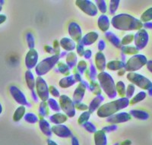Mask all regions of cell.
Listing matches in <instances>:
<instances>
[{
	"label": "cell",
	"mask_w": 152,
	"mask_h": 145,
	"mask_svg": "<svg viewBox=\"0 0 152 145\" xmlns=\"http://www.w3.org/2000/svg\"><path fill=\"white\" fill-rule=\"evenodd\" d=\"M95 65L99 71H104L107 67L105 55L101 52H98L95 55Z\"/></svg>",
	"instance_id": "ac0fdd59"
},
{
	"label": "cell",
	"mask_w": 152,
	"mask_h": 145,
	"mask_svg": "<svg viewBox=\"0 0 152 145\" xmlns=\"http://www.w3.org/2000/svg\"><path fill=\"white\" fill-rule=\"evenodd\" d=\"M97 25L103 32H107L110 28V20L108 17L105 15H100L97 20Z\"/></svg>",
	"instance_id": "44dd1931"
},
{
	"label": "cell",
	"mask_w": 152,
	"mask_h": 145,
	"mask_svg": "<svg viewBox=\"0 0 152 145\" xmlns=\"http://www.w3.org/2000/svg\"><path fill=\"white\" fill-rule=\"evenodd\" d=\"M134 37H135V35L131 34H127L121 40V44L123 46H127L129 45V43H131L134 40Z\"/></svg>",
	"instance_id": "7bdbcfd3"
},
{
	"label": "cell",
	"mask_w": 152,
	"mask_h": 145,
	"mask_svg": "<svg viewBox=\"0 0 152 145\" xmlns=\"http://www.w3.org/2000/svg\"><path fill=\"white\" fill-rule=\"evenodd\" d=\"M36 89L38 97L43 101L45 102L46 100H49V88L47 86V84L44 79L41 77L38 76L36 80Z\"/></svg>",
	"instance_id": "9c48e42d"
},
{
	"label": "cell",
	"mask_w": 152,
	"mask_h": 145,
	"mask_svg": "<svg viewBox=\"0 0 152 145\" xmlns=\"http://www.w3.org/2000/svg\"><path fill=\"white\" fill-rule=\"evenodd\" d=\"M125 62L121 60L111 61L107 64V68L111 71H116V70H120L125 68Z\"/></svg>",
	"instance_id": "4316f807"
},
{
	"label": "cell",
	"mask_w": 152,
	"mask_h": 145,
	"mask_svg": "<svg viewBox=\"0 0 152 145\" xmlns=\"http://www.w3.org/2000/svg\"><path fill=\"white\" fill-rule=\"evenodd\" d=\"M48 106H50V109H52L53 111H55V112H59V109H60L59 104L54 99H49Z\"/></svg>",
	"instance_id": "ee69618b"
},
{
	"label": "cell",
	"mask_w": 152,
	"mask_h": 145,
	"mask_svg": "<svg viewBox=\"0 0 152 145\" xmlns=\"http://www.w3.org/2000/svg\"><path fill=\"white\" fill-rule=\"evenodd\" d=\"M95 3H96V5L97 6L99 10L100 11V12H102L103 14L106 13L107 12V2L106 1H104V0H101V1H95Z\"/></svg>",
	"instance_id": "b9f144b4"
},
{
	"label": "cell",
	"mask_w": 152,
	"mask_h": 145,
	"mask_svg": "<svg viewBox=\"0 0 152 145\" xmlns=\"http://www.w3.org/2000/svg\"><path fill=\"white\" fill-rule=\"evenodd\" d=\"M120 1H110V13L111 15L115 14V12L119 7Z\"/></svg>",
	"instance_id": "c3c4849f"
},
{
	"label": "cell",
	"mask_w": 152,
	"mask_h": 145,
	"mask_svg": "<svg viewBox=\"0 0 152 145\" xmlns=\"http://www.w3.org/2000/svg\"><path fill=\"white\" fill-rule=\"evenodd\" d=\"M100 87L109 98H115L117 95L116 90V85L111 75L105 71H102L97 75Z\"/></svg>",
	"instance_id": "3957f363"
},
{
	"label": "cell",
	"mask_w": 152,
	"mask_h": 145,
	"mask_svg": "<svg viewBox=\"0 0 152 145\" xmlns=\"http://www.w3.org/2000/svg\"><path fill=\"white\" fill-rule=\"evenodd\" d=\"M44 49H45L46 52H49V53H50V52H54L53 48H52V47H50V46H45Z\"/></svg>",
	"instance_id": "94428289"
},
{
	"label": "cell",
	"mask_w": 152,
	"mask_h": 145,
	"mask_svg": "<svg viewBox=\"0 0 152 145\" xmlns=\"http://www.w3.org/2000/svg\"><path fill=\"white\" fill-rule=\"evenodd\" d=\"M60 46L66 51H72L76 48L75 43L68 37H64L60 40Z\"/></svg>",
	"instance_id": "7402d4cb"
},
{
	"label": "cell",
	"mask_w": 152,
	"mask_h": 145,
	"mask_svg": "<svg viewBox=\"0 0 152 145\" xmlns=\"http://www.w3.org/2000/svg\"><path fill=\"white\" fill-rule=\"evenodd\" d=\"M119 72H118V75H123V74H124L126 70H125V68H123V69H120V70H119Z\"/></svg>",
	"instance_id": "03108f58"
},
{
	"label": "cell",
	"mask_w": 152,
	"mask_h": 145,
	"mask_svg": "<svg viewBox=\"0 0 152 145\" xmlns=\"http://www.w3.org/2000/svg\"><path fill=\"white\" fill-rule=\"evenodd\" d=\"M148 93L150 97H152V87L150 88L149 90H148Z\"/></svg>",
	"instance_id": "003e7915"
},
{
	"label": "cell",
	"mask_w": 152,
	"mask_h": 145,
	"mask_svg": "<svg viewBox=\"0 0 152 145\" xmlns=\"http://www.w3.org/2000/svg\"><path fill=\"white\" fill-rule=\"evenodd\" d=\"M75 78L74 75H69V76L63 78L59 81V86L62 88H68L69 87H72L76 83Z\"/></svg>",
	"instance_id": "cb8c5ba5"
},
{
	"label": "cell",
	"mask_w": 152,
	"mask_h": 145,
	"mask_svg": "<svg viewBox=\"0 0 152 145\" xmlns=\"http://www.w3.org/2000/svg\"><path fill=\"white\" fill-rule=\"evenodd\" d=\"M47 145H58V144H57L55 141H53L48 139V140H47Z\"/></svg>",
	"instance_id": "be15d7a7"
},
{
	"label": "cell",
	"mask_w": 152,
	"mask_h": 145,
	"mask_svg": "<svg viewBox=\"0 0 152 145\" xmlns=\"http://www.w3.org/2000/svg\"><path fill=\"white\" fill-rule=\"evenodd\" d=\"M69 34L71 36L72 38L76 42L81 41V38H82V31H81V27L78 24V23L72 22L69 23Z\"/></svg>",
	"instance_id": "7c38bea8"
},
{
	"label": "cell",
	"mask_w": 152,
	"mask_h": 145,
	"mask_svg": "<svg viewBox=\"0 0 152 145\" xmlns=\"http://www.w3.org/2000/svg\"><path fill=\"white\" fill-rule=\"evenodd\" d=\"M104 100V98L103 96L101 95H98L97 97H95L93 100H92L91 102L90 105L88 106V109H89V112L91 113V112H94L96 109H99V106L101 104V103L103 102Z\"/></svg>",
	"instance_id": "484cf974"
},
{
	"label": "cell",
	"mask_w": 152,
	"mask_h": 145,
	"mask_svg": "<svg viewBox=\"0 0 152 145\" xmlns=\"http://www.w3.org/2000/svg\"><path fill=\"white\" fill-rule=\"evenodd\" d=\"M38 61V53L34 49L30 50L25 57V65L28 68L31 69L36 67Z\"/></svg>",
	"instance_id": "9a60e30c"
},
{
	"label": "cell",
	"mask_w": 152,
	"mask_h": 145,
	"mask_svg": "<svg viewBox=\"0 0 152 145\" xmlns=\"http://www.w3.org/2000/svg\"><path fill=\"white\" fill-rule=\"evenodd\" d=\"M129 114L131 116L139 120H147L150 117V114L147 111L142 110V109H132L129 112Z\"/></svg>",
	"instance_id": "ffe728a7"
},
{
	"label": "cell",
	"mask_w": 152,
	"mask_h": 145,
	"mask_svg": "<svg viewBox=\"0 0 152 145\" xmlns=\"http://www.w3.org/2000/svg\"><path fill=\"white\" fill-rule=\"evenodd\" d=\"M116 129H117V126L116 125H112L105 126L102 129V131H104L106 133V132H111V131H113Z\"/></svg>",
	"instance_id": "db71d44e"
},
{
	"label": "cell",
	"mask_w": 152,
	"mask_h": 145,
	"mask_svg": "<svg viewBox=\"0 0 152 145\" xmlns=\"http://www.w3.org/2000/svg\"><path fill=\"white\" fill-rule=\"evenodd\" d=\"M39 113H40L41 117H45L49 114L48 109V104L46 102H43L40 103V107H39Z\"/></svg>",
	"instance_id": "8d00e7d4"
},
{
	"label": "cell",
	"mask_w": 152,
	"mask_h": 145,
	"mask_svg": "<svg viewBox=\"0 0 152 145\" xmlns=\"http://www.w3.org/2000/svg\"><path fill=\"white\" fill-rule=\"evenodd\" d=\"M66 63H67L66 65L70 68H72L75 66L76 63H77V55L75 52H71L67 54V55H66Z\"/></svg>",
	"instance_id": "f1b7e54d"
},
{
	"label": "cell",
	"mask_w": 152,
	"mask_h": 145,
	"mask_svg": "<svg viewBox=\"0 0 152 145\" xmlns=\"http://www.w3.org/2000/svg\"><path fill=\"white\" fill-rule=\"evenodd\" d=\"M96 75H97L96 68H95V67L93 65H91V67L89 68V69L87 71V76H88V78H89V79L92 81L95 79Z\"/></svg>",
	"instance_id": "f6af8a7d"
},
{
	"label": "cell",
	"mask_w": 152,
	"mask_h": 145,
	"mask_svg": "<svg viewBox=\"0 0 152 145\" xmlns=\"http://www.w3.org/2000/svg\"><path fill=\"white\" fill-rule=\"evenodd\" d=\"M72 145H79L78 138H76V137H72Z\"/></svg>",
	"instance_id": "91938a15"
},
{
	"label": "cell",
	"mask_w": 152,
	"mask_h": 145,
	"mask_svg": "<svg viewBox=\"0 0 152 145\" xmlns=\"http://www.w3.org/2000/svg\"><path fill=\"white\" fill-rule=\"evenodd\" d=\"M6 19V17L5 15H0V24H2V22L5 21Z\"/></svg>",
	"instance_id": "e7e4bbea"
},
{
	"label": "cell",
	"mask_w": 152,
	"mask_h": 145,
	"mask_svg": "<svg viewBox=\"0 0 152 145\" xmlns=\"http://www.w3.org/2000/svg\"><path fill=\"white\" fill-rule=\"evenodd\" d=\"M113 26L119 31H139L143 24L139 19L128 14H119L111 20Z\"/></svg>",
	"instance_id": "6da1fadb"
},
{
	"label": "cell",
	"mask_w": 152,
	"mask_h": 145,
	"mask_svg": "<svg viewBox=\"0 0 152 145\" xmlns=\"http://www.w3.org/2000/svg\"><path fill=\"white\" fill-rule=\"evenodd\" d=\"M59 56L57 55H53L50 57L43 59L37 66L35 67V71L38 76L41 77L42 75L47 74L49 71L58 63Z\"/></svg>",
	"instance_id": "277c9868"
},
{
	"label": "cell",
	"mask_w": 152,
	"mask_h": 145,
	"mask_svg": "<svg viewBox=\"0 0 152 145\" xmlns=\"http://www.w3.org/2000/svg\"><path fill=\"white\" fill-rule=\"evenodd\" d=\"M39 127H40V130L43 133V135H45L46 136H51L52 135V129H51V127H50V124H49L48 122L45 119H40L39 121Z\"/></svg>",
	"instance_id": "d4e9b609"
},
{
	"label": "cell",
	"mask_w": 152,
	"mask_h": 145,
	"mask_svg": "<svg viewBox=\"0 0 152 145\" xmlns=\"http://www.w3.org/2000/svg\"><path fill=\"white\" fill-rule=\"evenodd\" d=\"M95 145H107V138L106 133L102 130H99L94 133Z\"/></svg>",
	"instance_id": "d6986e66"
},
{
	"label": "cell",
	"mask_w": 152,
	"mask_h": 145,
	"mask_svg": "<svg viewBox=\"0 0 152 145\" xmlns=\"http://www.w3.org/2000/svg\"><path fill=\"white\" fill-rule=\"evenodd\" d=\"M87 62L84 60H81L78 62V66H77V70L79 74H83L85 71L87 69Z\"/></svg>",
	"instance_id": "681fc988"
},
{
	"label": "cell",
	"mask_w": 152,
	"mask_h": 145,
	"mask_svg": "<svg viewBox=\"0 0 152 145\" xmlns=\"http://www.w3.org/2000/svg\"><path fill=\"white\" fill-rule=\"evenodd\" d=\"M12 94L14 96L15 100L17 101L18 103L21 104V105H27L28 104V100H27L25 96L23 94L22 92L20 90H18L17 87H12Z\"/></svg>",
	"instance_id": "e0dca14e"
},
{
	"label": "cell",
	"mask_w": 152,
	"mask_h": 145,
	"mask_svg": "<svg viewBox=\"0 0 152 145\" xmlns=\"http://www.w3.org/2000/svg\"><path fill=\"white\" fill-rule=\"evenodd\" d=\"M75 5L81 9L84 13L89 16H96L98 12L97 6L92 1L86 0H78L75 2Z\"/></svg>",
	"instance_id": "ba28073f"
},
{
	"label": "cell",
	"mask_w": 152,
	"mask_h": 145,
	"mask_svg": "<svg viewBox=\"0 0 152 145\" xmlns=\"http://www.w3.org/2000/svg\"><path fill=\"white\" fill-rule=\"evenodd\" d=\"M148 59L146 56L142 54H137L133 55L127 61L126 66H125V70L126 71L133 72V71H138L142 68L144 66L147 64Z\"/></svg>",
	"instance_id": "8992f818"
},
{
	"label": "cell",
	"mask_w": 152,
	"mask_h": 145,
	"mask_svg": "<svg viewBox=\"0 0 152 145\" xmlns=\"http://www.w3.org/2000/svg\"><path fill=\"white\" fill-rule=\"evenodd\" d=\"M49 92H50L54 97H59V91L54 86H50L49 87Z\"/></svg>",
	"instance_id": "816d5d0a"
},
{
	"label": "cell",
	"mask_w": 152,
	"mask_h": 145,
	"mask_svg": "<svg viewBox=\"0 0 152 145\" xmlns=\"http://www.w3.org/2000/svg\"><path fill=\"white\" fill-rule=\"evenodd\" d=\"M143 27L145 28V29H152V22H146L145 24H143Z\"/></svg>",
	"instance_id": "6f0895ef"
},
{
	"label": "cell",
	"mask_w": 152,
	"mask_h": 145,
	"mask_svg": "<svg viewBox=\"0 0 152 145\" xmlns=\"http://www.w3.org/2000/svg\"><path fill=\"white\" fill-rule=\"evenodd\" d=\"M116 90L117 93H119V95L121 97H125L126 92V85L123 83V81H118L116 85Z\"/></svg>",
	"instance_id": "836d02e7"
},
{
	"label": "cell",
	"mask_w": 152,
	"mask_h": 145,
	"mask_svg": "<svg viewBox=\"0 0 152 145\" xmlns=\"http://www.w3.org/2000/svg\"><path fill=\"white\" fill-rule=\"evenodd\" d=\"M53 133L60 138H69L72 136V131L66 125H56L51 127Z\"/></svg>",
	"instance_id": "5bb4252c"
},
{
	"label": "cell",
	"mask_w": 152,
	"mask_h": 145,
	"mask_svg": "<svg viewBox=\"0 0 152 145\" xmlns=\"http://www.w3.org/2000/svg\"><path fill=\"white\" fill-rule=\"evenodd\" d=\"M76 50H77V53H78L80 56L84 55V52H85V50H84V45L81 43V41L78 42V45L76 46Z\"/></svg>",
	"instance_id": "f907efd6"
},
{
	"label": "cell",
	"mask_w": 152,
	"mask_h": 145,
	"mask_svg": "<svg viewBox=\"0 0 152 145\" xmlns=\"http://www.w3.org/2000/svg\"><path fill=\"white\" fill-rule=\"evenodd\" d=\"M105 36L106 38L109 40V42H110V43H112L114 47H116L118 49L122 48L121 41L115 34H113V32H107V33L105 34Z\"/></svg>",
	"instance_id": "603a6c76"
},
{
	"label": "cell",
	"mask_w": 152,
	"mask_h": 145,
	"mask_svg": "<svg viewBox=\"0 0 152 145\" xmlns=\"http://www.w3.org/2000/svg\"><path fill=\"white\" fill-rule=\"evenodd\" d=\"M24 119H25V121L27 122L31 123V124H35V123L38 122V117L33 112H28V113H27L25 116H24Z\"/></svg>",
	"instance_id": "74e56055"
},
{
	"label": "cell",
	"mask_w": 152,
	"mask_h": 145,
	"mask_svg": "<svg viewBox=\"0 0 152 145\" xmlns=\"http://www.w3.org/2000/svg\"><path fill=\"white\" fill-rule=\"evenodd\" d=\"M106 47V43L104 40H100L98 43V49L100 50V52H101L102 50L105 49Z\"/></svg>",
	"instance_id": "11a10c76"
},
{
	"label": "cell",
	"mask_w": 152,
	"mask_h": 145,
	"mask_svg": "<svg viewBox=\"0 0 152 145\" xmlns=\"http://www.w3.org/2000/svg\"><path fill=\"white\" fill-rule=\"evenodd\" d=\"M57 69L59 70V71L61 74H63L65 75H69V73H70V68L62 62H59L58 63V65H57Z\"/></svg>",
	"instance_id": "e575fe53"
},
{
	"label": "cell",
	"mask_w": 152,
	"mask_h": 145,
	"mask_svg": "<svg viewBox=\"0 0 152 145\" xmlns=\"http://www.w3.org/2000/svg\"><path fill=\"white\" fill-rule=\"evenodd\" d=\"M25 78H26V82L28 88L30 90H33L35 87V84H36L34 74L31 73V71H27L26 74H25Z\"/></svg>",
	"instance_id": "f546056e"
},
{
	"label": "cell",
	"mask_w": 152,
	"mask_h": 145,
	"mask_svg": "<svg viewBox=\"0 0 152 145\" xmlns=\"http://www.w3.org/2000/svg\"><path fill=\"white\" fill-rule=\"evenodd\" d=\"M84 128H85L87 131L90 132V133H95L97 131V129H96V126L93 124L92 122H87L85 124L83 125Z\"/></svg>",
	"instance_id": "bcb514c9"
},
{
	"label": "cell",
	"mask_w": 152,
	"mask_h": 145,
	"mask_svg": "<svg viewBox=\"0 0 152 145\" xmlns=\"http://www.w3.org/2000/svg\"><path fill=\"white\" fill-rule=\"evenodd\" d=\"M131 115L128 112H119V113H116L107 117V122L112 124H117V123L126 122L131 120Z\"/></svg>",
	"instance_id": "8fae6325"
},
{
	"label": "cell",
	"mask_w": 152,
	"mask_h": 145,
	"mask_svg": "<svg viewBox=\"0 0 152 145\" xmlns=\"http://www.w3.org/2000/svg\"><path fill=\"white\" fill-rule=\"evenodd\" d=\"M90 90L93 92L94 93L97 94V95H100L101 93V90H100V87L97 83L96 81H92L90 84Z\"/></svg>",
	"instance_id": "ab89813d"
},
{
	"label": "cell",
	"mask_w": 152,
	"mask_h": 145,
	"mask_svg": "<svg viewBox=\"0 0 152 145\" xmlns=\"http://www.w3.org/2000/svg\"><path fill=\"white\" fill-rule=\"evenodd\" d=\"M24 113H25V107L21 106L18 107L17 110L15 111L13 119L15 122H18L24 116Z\"/></svg>",
	"instance_id": "d590c367"
},
{
	"label": "cell",
	"mask_w": 152,
	"mask_h": 145,
	"mask_svg": "<svg viewBox=\"0 0 152 145\" xmlns=\"http://www.w3.org/2000/svg\"><path fill=\"white\" fill-rule=\"evenodd\" d=\"M140 21L145 23L150 22L151 21H152V7L148 9L142 13L141 15Z\"/></svg>",
	"instance_id": "1f68e13d"
},
{
	"label": "cell",
	"mask_w": 152,
	"mask_h": 145,
	"mask_svg": "<svg viewBox=\"0 0 152 145\" xmlns=\"http://www.w3.org/2000/svg\"><path fill=\"white\" fill-rule=\"evenodd\" d=\"M98 36L99 35L97 32H94V31L89 32L81 38V42L84 46H90L97 41V40L98 39Z\"/></svg>",
	"instance_id": "2e32d148"
},
{
	"label": "cell",
	"mask_w": 152,
	"mask_h": 145,
	"mask_svg": "<svg viewBox=\"0 0 152 145\" xmlns=\"http://www.w3.org/2000/svg\"><path fill=\"white\" fill-rule=\"evenodd\" d=\"M126 78L132 85H135L142 90H148L152 87L151 81L148 78L138 73L129 72L127 74Z\"/></svg>",
	"instance_id": "5b68a950"
},
{
	"label": "cell",
	"mask_w": 152,
	"mask_h": 145,
	"mask_svg": "<svg viewBox=\"0 0 152 145\" xmlns=\"http://www.w3.org/2000/svg\"><path fill=\"white\" fill-rule=\"evenodd\" d=\"M75 109L81 111H85L87 110V109H88V106L83 103H78L75 104Z\"/></svg>",
	"instance_id": "f5cc1de1"
},
{
	"label": "cell",
	"mask_w": 152,
	"mask_h": 145,
	"mask_svg": "<svg viewBox=\"0 0 152 145\" xmlns=\"http://www.w3.org/2000/svg\"><path fill=\"white\" fill-rule=\"evenodd\" d=\"M135 85H132V84H130L128 85L127 88H126V96L128 99L131 98L134 95V93H135Z\"/></svg>",
	"instance_id": "7dc6e473"
},
{
	"label": "cell",
	"mask_w": 152,
	"mask_h": 145,
	"mask_svg": "<svg viewBox=\"0 0 152 145\" xmlns=\"http://www.w3.org/2000/svg\"><path fill=\"white\" fill-rule=\"evenodd\" d=\"M91 117V112L88 111V112H83L81 116H79L78 120V124L81 125H83L85 122L88 121V119H90Z\"/></svg>",
	"instance_id": "f35d334b"
},
{
	"label": "cell",
	"mask_w": 152,
	"mask_h": 145,
	"mask_svg": "<svg viewBox=\"0 0 152 145\" xmlns=\"http://www.w3.org/2000/svg\"><path fill=\"white\" fill-rule=\"evenodd\" d=\"M132 144V141L129 140H126L124 141L121 142V143H119L118 145H131Z\"/></svg>",
	"instance_id": "6125c7cd"
},
{
	"label": "cell",
	"mask_w": 152,
	"mask_h": 145,
	"mask_svg": "<svg viewBox=\"0 0 152 145\" xmlns=\"http://www.w3.org/2000/svg\"><path fill=\"white\" fill-rule=\"evenodd\" d=\"M129 105V100L127 97H121L120 99L114 100L104 104L97 109V116L100 118H107L115 114L119 110L125 109Z\"/></svg>",
	"instance_id": "7a4b0ae2"
},
{
	"label": "cell",
	"mask_w": 152,
	"mask_h": 145,
	"mask_svg": "<svg viewBox=\"0 0 152 145\" xmlns=\"http://www.w3.org/2000/svg\"><path fill=\"white\" fill-rule=\"evenodd\" d=\"M35 40H34V36L33 34L29 32L27 34V42H28V45L31 50L34 48L35 47Z\"/></svg>",
	"instance_id": "60d3db41"
},
{
	"label": "cell",
	"mask_w": 152,
	"mask_h": 145,
	"mask_svg": "<svg viewBox=\"0 0 152 145\" xmlns=\"http://www.w3.org/2000/svg\"><path fill=\"white\" fill-rule=\"evenodd\" d=\"M146 96H147V93H145V91L139 92L138 93H137L135 97H133L132 98V100L129 101V104L130 105H135V104L145 100L146 98Z\"/></svg>",
	"instance_id": "4dcf8cb0"
},
{
	"label": "cell",
	"mask_w": 152,
	"mask_h": 145,
	"mask_svg": "<svg viewBox=\"0 0 152 145\" xmlns=\"http://www.w3.org/2000/svg\"><path fill=\"white\" fill-rule=\"evenodd\" d=\"M134 40H135V47L138 50H143L148 45V33L146 30L142 28V29L137 31V33L135 35V37H134Z\"/></svg>",
	"instance_id": "30bf717a"
},
{
	"label": "cell",
	"mask_w": 152,
	"mask_h": 145,
	"mask_svg": "<svg viewBox=\"0 0 152 145\" xmlns=\"http://www.w3.org/2000/svg\"><path fill=\"white\" fill-rule=\"evenodd\" d=\"M146 66H147L148 70V71L152 74V60L148 61Z\"/></svg>",
	"instance_id": "680465c9"
},
{
	"label": "cell",
	"mask_w": 152,
	"mask_h": 145,
	"mask_svg": "<svg viewBox=\"0 0 152 145\" xmlns=\"http://www.w3.org/2000/svg\"><path fill=\"white\" fill-rule=\"evenodd\" d=\"M59 106L69 117H74L75 115V106L74 102L68 96L62 95L59 97Z\"/></svg>",
	"instance_id": "52a82bcc"
},
{
	"label": "cell",
	"mask_w": 152,
	"mask_h": 145,
	"mask_svg": "<svg viewBox=\"0 0 152 145\" xmlns=\"http://www.w3.org/2000/svg\"><path fill=\"white\" fill-rule=\"evenodd\" d=\"M87 87H88V84L86 82L82 81L80 82L78 86L75 90L74 94H73V102H74V103L76 104L78 103H81L82 99L84 98Z\"/></svg>",
	"instance_id": "4fadbf2b"
},
{
	"label": "cell",
	"mask_w": 152,
	"mask_h": 145,
	"mask_svg": "<svg viewBox=\"0 0 152 145\" xmlns=\"http://www.w3.org/2000/svg\"><path fill=\"white\" fill-rule=\"evenodd\" d=\"M67 116L62 113H56L50 116V122L56 125H61L62 123L67 121Z\"/></svg>",
	"instance_id": "83f0119b"
},
{
	"label": "cell",
	"mask_w": 152,
	"mask_h": 145,
	"mask_svg": "<svg viewBox=\"0 0 152 145\" xmlns=\"http://www.w3.org/2000/svg\"><path fill=\"white\" fill-rule=\"evenodd\" d=\"M123 53L126 54V55H137L138 54L139 50L135 47H130V46H125V47L121 48Z\"/></svg>",
	"instance_id": "d6a6232c"
},
{
	"label": "cell",
	"mask_w": 152,
	"mask_h": 145,
	"mask_svg": "<svg viewBox=\"0 0 152 145\" xmlns=\"http://www.w3.org/2000/svg\"><path fill=\"white\" fill-rule=\"evenodd\" d=\"M91 55H92L91 50H85V52H84V55H83V56L86 59H91Z\"/></svg>",
	"instance_id": "9f6ffc18"
}]
</instances>
